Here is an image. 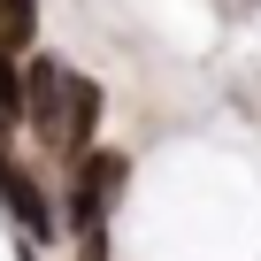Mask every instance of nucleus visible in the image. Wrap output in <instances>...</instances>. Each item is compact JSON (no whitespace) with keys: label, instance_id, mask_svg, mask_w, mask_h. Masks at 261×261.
<instances>
[{"label":"nucleus","instance_id":"nucleus-1","mask_svg":"<svg viewBox=\"0 0 261 261\" xmlns=\"http://www.w3.org/2000/svg\"><path fill=\"white\" fill-rule=\"evenodd\" d=\"M23 123L39 130L54 154L85 162V154H92V130H100V85L77 77V69L54 62V54H31V62H23Z\"/></svg>","mask_w":261,"mask_h":261},{"label":"nucleus","instance_id":"nucleus-2","mask_svg":"<svg viewBox=\"0 0 261 261\" xmlns=\"http://www.w3.org/2000/svg\"><path fill=\"white\" fill-rule=\"evenodd\" d=\"M123 177H130V162L115 154V146H92L85 162H69V230L77 238H108V215H115V192H123Z\"/></svg>","mask_w":261,"mask_h":261},{"label":"nucleus","instance_id":"nucleus-3","mask_svg":"<svg viewBox=\"0 0 261 261\" xmlns=\"http://www.w3.org/2000/svg\"><path fill=\"white\" fill-rule=\"evenodd\" d=\"M0 207H8V215L23 223V238H31V246H46V238L62 230V215H54L46 185H39V177H31V169L8 154V139H0Z\"/></svg>","mask_w":261,"mask_h":261},{"label":"nucleus","instance_id":"nucleus-4","mask_svg":"<svg viewBox=\"0 0 261 261\" xmlns=\"http://www.w3.org/2000/svg\"><path fill=\"white\" fill-rule=\"evenodd\" d=\"M31 39H39V0H0V54H31Z\"/></svg>","mask_w":261,"mask_h":261},{"label":"nucleus","instance_id":"nucleus-5","mask_svg":"<svg viewBox=\"0 0 261 261\" xmlns=\"http://www.w3.org/2000/svg\"><path fill=\"white\" fill-rule=\"evenodd\" d=\"M16 123H23V62L0 54V130H16Z\"/></svg>","mask_w":261,"mask_h":261},{"label":"nucleus","instance_id":"nucleus-6","mask_svg":"<svg viewBox=\"0 0 261 261\" xmlns=\"http://www.w3.org/2000/svg\"><path fill=\"white\" fill-rule=\"evenodd\" d=\"M23 261H39V253H31V246H23Z\"/></svg>","mask_w":261,"mask_h":261}]
</instances>
